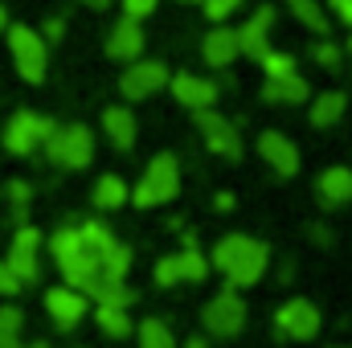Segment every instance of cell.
<instances>
[{
  "mask_svg": "<svg viewBox=\"0 0 352 348\" xmlns=\"http://www.w3.org/2000/svg\"><path fill=\"white\" fill-rule=\"evenodd\" d=\"M287 8H291V17H295L307 33H316V37H328V33H332V17L324 12L320 0H287Z\"/></svg>",
  "mask_w": 352,
  "mask_h": 348,
  "instance_id": "obj_24",
  "label": "cell"
},
{
  "mask_svg": "<svg viewBox=\"0 0 352 348\" xmlns=\"http://www.w3.org/2000/svg\"><path fill=\"white\" fill-rule=\"evenodd\" d=\"M213 205H217V209H234V193H217Z\"/></svg>",
  "mask_w": 352,
  "mask_h": 348,
  "instance_id": "obj_37",
  "label": "cell"
},
{
  "mask_svg": "<svg viewBox=\"0 0 352 348\" xmlns=\"http://www.w3.org/2000/svg\"><path fill=\"white\" fill-rule=\"evenodd\" d=\"M4 197L12 201V209H25V205H29V197H33V188H29L25 180H8V184H4Z\"/></svg>",
  "mask_w": 352,
  "mask_h": 348,
  "instance_id": "obj_33",
  "label": "cell"
},
{
  "mask_svg": "<svg viewBox=\"0 0 352 348\" xmlns=\"http://www.w3.org/2000/svg\"><path fill=\"white\" fill-rule=\"evenodd\" d=\"M50 254L58 262L66 287L82 291L90 303H119L131 307V287H127V270H131V250L98 221L87 217L82 226H62L50 234Z\"/></svg>",
  "mask_w": 352,
  "mask_h": 348,
  "instance_id": "obj_1",
  "label": "cell"
},
{
  "mask_svg": "<svg viewBox=\"0 0 352 348\" xmlns=\"http://www.w3.org/2000/svg\"><path fill=\"white\" fill-rule=\"evenodd\" d=\"M258 156L266 160V168L274 176H283V180H291V176L303 168V156H299L295 140L283 135V131H263L258 135Z\"/></svg>",
  "mask_w": 352,
  "mask_h": 348,
  "instance_id": "obj_13",
  "label": "cell"
},
{
  "mask_svg": "<svg viewBox=\"0 0 352 348\" xmlns=\"http://www.w3.org/2000/svg\"><path fill=\"white\" fill-rule=\"evenodd\" d=\"M102 135L111 140L115 152H131L135 148V135H140V119L131 107H107L102 111Z\"/></svg>",
  "mask_w": 352,
  "mask_h": 348,
  "instance_id": "obj_19",
  "label": "cell"
},
{
  "mask_svg": "<svg viewBox=\"0 0 352 348\" xmlns=\"http://www.w3.org/2000/svg\"><path fill=\"white\" fill-rule=\"evenodd\" d=\"M176 262H180V283H201L209 274V259L201 254V246H197L192 234H184V250L176 254Z\"/></svg>",
  "mask_w": 352,
  "mask_h": 348,
  "instance_id": "obj_25",
  "label": "cell"
},
{
  "mask_svg": "<svg viewBox=\"0 0 352 348\" xmlns=\"http://www.w3.org/2000/svg\"><path fill=\"white\" fill-rule=\"evenodd\" d=\"M54 119L50 115H37V111H16L8 123H4V152L8 156H33L50 135H54Z\"/></svg>",
  "mask_w": 352,
  "mask_h": 348,
  "instance_id": "obj_8",
  "label": "cell"
},
{
  "mask_svg": "<svg viewBox=\"0 0 352 348\" xmlns=\"http://www.w3.org/2000/svg\"><path fill=\"white\" fill-rule=\"evenodd\" d=\"M62 33H66V21H62V17H50V21H45V33H41V41L50 45V41H58Z\"/></svg>",
  "mask_w": 352,
  "mask_h": 348,
  "instance_id": "obj_36",
  "label": "cell"
},
{
  "mask_svg": "<svg viewBox=\"0 0 352 348\" xmlns=\"http://www.w3.org/2000/svg\"><path fill=\"white\" fill-rule=\"evenodd\" d=\"M201 58H205L209 70H226V66H234V62L242 58V50H238V29H230V25H213V29L205 33V41H201Z\"/></svg>",
  "mask_w": 352,
  "mask_h": 348,
  "instance_id": "obj_17",
  "label": "cell"
},
{
  "mask_svg": "<svg viewBox=\"0 0 352 348\" xmlns=\"http://www.w3.org/2000/svg\"><path fill=\"white\" fill-rule=\"evenodd\" d=\"M127 197H131L127 180H123V176H115V173L98 176V180H94V193H90V201H94V209H98V213H111V209L127 205Z\"/></svg>",
  "mask_w": 352,
  "mask_h": 348,
  "instance_id": "obj_22",
  "label": "cell"
},
{
  "mask_svg": "<svg viewBox=\"0 0 352 348\" xmlns=\"http://www.w3.org/2000/svg\"><path fill=\"white\" fill-rule=\"evenodd\" d=\"M184 348H209L205 340H184Z\"/></svg>",
  "mask_w": 352,
  "mask_h": 348,
  "instance_id": "obj_40",
  "label": "cell"
},
{
  "mask_svg": "<svg viewBox=\"0 0 352 348\" xmlns=\"http://www.w3.org/2000/svg\"><path fill=\"white\" fill-rule=\"evenodd\" d=\"M180 4H201V0H180Z\"/></svg>",
  "mask_w": 352,
  "mask_h": 348,
  "instance_id": "obj_43",
  "label": "cell"
},
{
  "mask_svg": "<svg viewBox=\"0 0 352 348\" xmlns=\"http://www.w3.org/2000/svg\"><path fill=\"white\" fill-rule=\"evenodd\" d=\"M311 58H316V62H320L324 70H340V58H344V50H340L336 41H328V37H324V41H320L316 50H311Z\"/></svg>",
  "mask_w": 352,
  "mask_h": 348,
  "instance_id": "obj_29",
  "label": "cell"
},
{
  "mask_svg": "<svg viewBox=\"0 0 352 348\" xmlns=\"http://www.w3.org/2000/svg\"><path fill=\"white\" fill-rule=\"evenodd\" d=\"M270 29H274V8H270V4H263V8L238 29V50H242L250 62H263L266 54L274 50V45H270Z\"/></svg>",
  "mask_w": 352,
  "mask_h": 348,
  "instance_id": "obj_16",
  "label": "cell"
},
{
  "mask_svg": "<svg viewBox=\"0 0 352 348\" xmlns=\"http://www.w3.org/2000/svg\"><path fill=\"white\" fill-rule=\"evenodd\" d=\"M21 291H25V287H21V279L8 270V262L0 259V295H4V299H16Z\"/></svg>",
  "mask_w": 352,
  "mask_h": 348,
  "instance_id": "obj_34",
  "label": "cell"
},
{
  "mask_svg": "<svg viewBox=\"0 0 352 348\" xmlns=\"http://www.w3.org/2000/svg\"><path fill=\"white\" fill-rule=\"evenodd\" d=\"M258 66H263L266 78H287V74H295V70H299V66H295V58H291V54H278V50H270Z\"/></svg>",
  "mask_w": 352,
  "mask_h": 348,
  "instance_id": "obj_28",
  "label": "cell"
},
{
  "mask_svg": "<svg viewBox=\"0 0 352 348\" xmlns=\"http://www.w3.org/2000/svg\"><path fill=\"white\" fill-rule=\"evenodd\" d=\"M168 90H173L176 102L188 107V111H213V102H217V94H221V83L184 70V74H173V78H168Z\"/></svg>",
  "mask_w": 352,
  "mask_h": 348,
  "instance_id": "obj_14",
  "label": "cell"
},
{
  "mask_svg": "<svg viewBox=\"0 0 352 348\" xmlns=\"http://www.w3.org/2000/svg\"><path fill=\"white\" fill-rule=\"evenodd\" d=\"M344 50H349V58H352V37H349V45H344Z\"/></svg>",
  "mask_w": 352,
  "mask_h": 348,
  "instance_id": "obj_42",
  "label": "cell"
},
{
  "mask_svg": "<svg viewBox=\"0 0 352 348\" xmlns=\"http://www.w3.org/2000/svg\"><path fill=\"white\" fill-rule=\"evenodd\" d=\"M94 324H98V332H107V336H115V340H123V336L135 332L131 312L119 307V303H94Z\"/></svg>",
  "mask_w": 352,
  "mask_h": 348,
  "instance_id": "obj_23",
  "label": "cell"
},
{
  "mask_svg": "<svg viewBox=\"0 0 352 348\" xmlns=\"http://www.w3.org/2000/svg\"><path fill=\"white\" fill-rule=\"evenodd\" d=\"M41 246H45V234L37 226H21L12 234V246H8V270L21 279V287L37 283L41 279Z\"/></svg>",
  "mask_w": 352,
  "mask_h": 348,
  "instance_id": "obj_10",
  "label": "cell"
},
{
  "mask_svg": "<svg viewBox=\"0 0 352 348\" xmlns=\"http://www.w3.org/2000/svg\"><path fill=\"white\" fill-rule=\"evenodd\" d=\"M144 45H148V37H144V25L140 21H127V17H119L115 21V29L107 33V58L111 62H140L144 58Z\"/></svg>",
  "mask_w": 352,
  "mask_h": 348,
  "instance_id": "obj_15",
  "label": "cell"
},
{
  "mask_svg": "<svg viewBox=\"0 0 352 348\" xmlns=\"http://www.w3.org/2000/svg\"><path fill=\"white\" fill-rule=\"evenodd\" d=\"M4 29H8V8L0 4V33H4Z\"/></svg>",
  "mask_w": 352,
  "mask_h": 348,
  "instance_id": "obj_39",
  "label": "cell"
},
{
  "mask_svg": "<svg viewBox=\"0 0 352 348\" xmlns=\"http://www.w3.org/2000/svg\"><path fill=\"white\" fill-rule=\"evenodd\" d=\"M156 287H176L180 283V262H176V254H164V259L156 262Z\"/></svg>",
  "mask_w": 352,
  "mask_h": 348,
  "instance_id": "obj_30",
  "label": "cell"
},
{
  "mask_svg": "<svg viewBox=\"0 0 352 348\" xmlns=\"http://www.w3.org/2000/svg\"><path fill=\"white\" fill-rule=\"evenodd\" d=\"M156 4H160V0H123V17L144 25V17H152V12H156Z\"/></svg>",
  "mask_w": 352,
  "mask_h": 348,
  "instance_id": "obj_32",
  "label": "cell"
},
{
  "mask_svg": "<svg viewBox=\"0 0 352 348\" xmlns=\"http://www.w3.org/2000/svg\"><path fill=\"white\" fill-rule=\"evenodd\" d=\"M4 37H8V54H12L16 74L29 87H41L45 83V70H50V45L41 41V33L29 29V25H8Z\"/></svg>",
  "mask_w": 352,
  "mask_h": 348,
  "instance_id": "obj_5",
  "label": "cell"
},
{
  "mask_svg": "<svg viewBox=\"0 0 352 348\" xmlns=\"http://www.w3.org/2000/svg\"><path fill=\"white\" fill-rule=\"evenodd\" d=\"M307 94H311V83L295 70V74H287V78H266L263 83V102H287V107H299V102H307Z\"/></svg>",
  "mask_w": 352,
  "mask_h": 348,
  "instance_id": "obj_20",
  "label": "cell"
},
{
  "mask_svg": "<svg viewBox=\"0 0 352 348\" xmlns=\"http://www.w3.org/2000/svg\"><path fill=\"white\" fill-rule=\"evenodd\" d=\"M192 123H197V131H201V144H205L213 156H221V160H230V164L242 160V135H238V127H234L226 115H217V111H192Z\"/></svg>",
  "mask_w": 352,
  "mask_h": 348,
  "instance_id": "obj_9",
  "label": "cell"
},
{
  "mask_svg": "<svg viewBox=\"0 0 352 348\" xmlns=\"http://www.w3.org/2000/svg\"><path fill=\"white\" fill-rule=\"evenodd\" d=\"M21 348H50V345H21Z\"/></svg>",
  "mask_w": 352,
  "mask_h": 348,
  "instance_id": "obj_41",
  "label": "cell"
},
{
  "mask_svg": "<svg viewBox=\"0 0 352 348\" xmlns=\"http://www.w3.org/2000/svg\"><path fill=\"white\" fill-rule=\"evenodd\" d=\"M205 4V17L213 21V25H221L226 17H234L238 8H242V0H201Z\"/></svg>",
  "mask_w": 352,
  "mask_h": 348,
  "instance_id": "obj_31",
  "label": "cell"
},
{
  "mask_svg": "<svg viewBox=\"0 0 352 348\" xmlns=\"http://www.w3.org/2000/svg\"><path fill=\"white\" fill-rule=\"evenodd\" d=\"M316 201L324 209H344L352 201V168L349 164H332L316 176Z\"/></svg>",
  "mask_w": 352,
  "mask_h": 348,
  "instance_id": "obj_18",
  "label": "cell"
},
{
  "mask_svg": "<svg viewBox=\"0 0 352 348\" xmlns=\"http://www.w3.org/2000/svg\"><path fill=\"white\" fill-rule=\"evenodd\" d=\"M332 348H340V345H332Z\"/></svg>",
  "mask_w": 352,
  "mask_h": 348,
  "instance_id": "obj_44",
  "label": "cell"
},
{
  "mask_svg": "<svg viewBox=\"0 0 352 348\" xmlns=\"http://www.w3.org/2000/svg\"><path fill=\"white\" fill-rule=\"evenodd\" d=\"M168 78H173V74H168L164 62H156V58H140V62H131V66L119 74V90H123L127 102H144V98L168 90Z\"/></svg>",
  "mask_w": 352,
  "mask_h": 348,
  "instance_id": "obj_11",
  "label": "cell"
},
{
  "mask_svg": "<svg viewBox=\"0 0 352 348\" xmlns=\"http://www.w3.org/2000/svg\"><path fill=\"white\" fill-rule=\"evenodd\" d=\"M320 328H324V316L307 295H295V299L274 307V336H283V340L307 345V340L320 336Z\"/></svg>",
  "mask_w": 352,
  "mask_h": 348,
  "instance_id": "obj_6",
  "label": "cell"
},
{
  "mask_svg": "<svg viewBox=\"0 0 352 348\" xmlns=\"http://www.w3.org/2000/svg\"><path fill=\"white\" fill-rule=\"evenodd\" d=\"M21 332H25V312L4 303L0 307V348H21Z\"/></svg>",
  "mask_w": 352,
  "mask_h": 348,
  "instance_id": "obj_27",
  "label": "cell"
},
{
  "mask_svg": "<svg viewBox=\"0 0 352 348\" xmlns=\"http://www.w3.org/2000/svg\"><path fill=\"white\" fill-rule=\"evenodd\" d=\"M87 312H90V299L82 295V291L66 287V283L45 291V316H50L62 332H74V328L87 320Z\"/></svg>",
  "mask_w": 352,
  "mask_h": 348,
  "instance_id": "obj_12",
  "label": "cell"
},
{
  "mask_svg": "<svg viewBox=\"0 0 352 348\" xmlns=\"http://www.w3.org/2000/svg\"><path fill=\"white\" fill-rule=\"evenodd\" d=\"M176 197H180V160L173 152H156L127 201L140 205V209H156V205H168Z\"/></svg>",
  "mask_w": 352,
  "mask_h": 348,
  "instance_id": "obj_3",
  "label": "cell"
},
{
  "mask_svg": "<svg viewBox=\"0 0 352 348\" xmlns=\"http://www.w3.org/2000/svg\"><path fill=\"white\" fill-rule=\"evenodd\" d=\"M349 111V94L344 90H324L311 98V111H307V123L311 127H336Z\"/></svg>",
  "mask_w": 352,
  "mask_h": 348,
  "instance_id": "obj_21",
  "label": "cell"
},
{
  "mask_svg": "<svg viewBox=\"0 0 352 348\" xmlns=\"http://www.w3.org/2000/svg\"><path fill=\"white\" fill-rule=\"evenodd\" d=\"M328 8H332V17H336L340 25L352 29V0H328Z\"/></svg>",
  "mask_w": 352,
  "mask_h": 348,
  "instance_id": "obj_35",
  "label": "cell"
},
{
  "mask_svg": "<svg viewBox=\"0 0 352 348\" xmlns=\"http://www.w3.org/2000/svg\"><path fill=\"white\" fill-rule=\"evenodd\" d=\"M78 4H87V8H111L115 0H78Z\"/></svg>",
  "mask_w": 352,
  "mask_h": 348,
  "instance_id": "obj_38",
  "label": "cell"
},
{
  "mask_svg": "<svg viewBox=\"0 0 352 348\" xmlns=\"http://www.w3.org/2000/svg\"><path fill=\"white\" fill-rule=\"evenodd\" d=\"M41 148H45V160L54 168L78 173V168H87L94 160V131L87 123H62V127H54V135Z\"/></svg>",
  "mask_w": 352,
  "mask_h": 348,
  "instance_id": "obj_4",
  "label": "cell"
},
{
  "mask_svg": "<svg viewBox=\"0 0 352 348\" xmlns=\"http://www.w3.org/2000/svg\"><path fill=\"white\" fill-rule=\"evenodd\" d=\"M209 262L226 274V287H230V291H246V287H254L266 274V266H270V246H266L263 238H250V234H226V238L213 246Z\"/></svg>",
  "mask_w": 352,
  "mask_h": 348,
  "instance_id": "obj_2",
  "label": "cell"
},
{
  "mask_svg": "<svg viewBox=\"0 0 352 348\" xmlns=\"http://www.w3.org/2000/svg\"><path fill=\"white\" fill-rule=\"evenodd\" d=\"M201 324H205V332L217 336V340L242 336V328H246V303H242V295L230 291V287H221V291L201 307Z\"/></svg>",
  "mask_w": 352,
  "mask_h": 348,
  "instance_id": "obj_7",
  "label": "cell"
},
{
  "mask_svg": "<svg viewBox=\"0 0 352 348\" xmlns=\"http://www.w3.org/2000/svg\"><path fill=\"white\" fill-rule=\"evenodd\" d=\"M135 340H140V348H176L173 328H168L164 320H156V316H148V320L135 328Z\"/></svg>",
  "mask_w": 352,
  "mask_h": 348,
  "instance_id": "obj_26",
  "label": "cell"
}]
</instances>
